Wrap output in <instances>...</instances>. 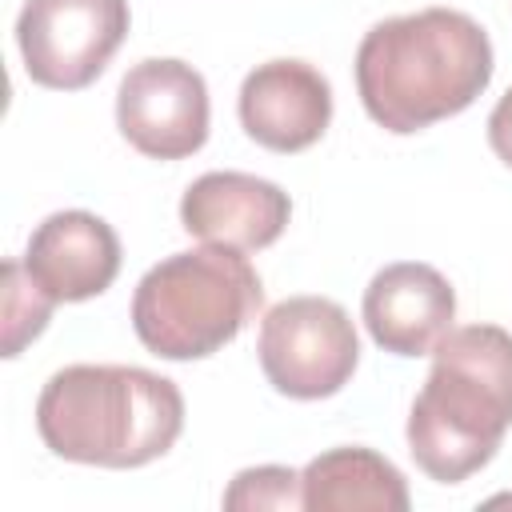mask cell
<instances>
[{
  "label": "cell",
  "mask_w": 512,
  "mask_h": 512,
  "mask_svg": "<svg viewBox=\"0 0 512 512\" xmlns=\"http://www.w3.org/2000/svg\"><path fill=\"white\" fill-rule=\"evenodd\" d=\"M488 32L456 8H420L372 24L356 48L364 112L396 136L464 112L492 80Z\"/></svg>",
  "instance_id": "6da1fadb"
},
{
  "label": "cell",
  "mask_w": 512,
  "mask_h": 512,
  "mask_svg": "<svg viewBox=\"0 0 512 512\" xmlns=\"http://www.w3.org/2000/svg\"><path fill=\"white\" fill-rule=\"evenodd\" d=\"M44 448L72 464L140 468L184 432V396L168 376L136 364H68L36 400Z\"/></svg>",
  "instance_id": "7a4b0ae2"
},
{
  "label": "cell",
  "mask_w": 512,
  "mask_h": 512,
  "mask_svg": "<svg viewBox=\"0 0 512 512\" xmlns=\"http://www.w3.org/2000/svg\"><path fill=\"white\" fill-rule=\"evenodd\" d=\"M512 428V332L496 324L452 328L408 412V452L436 484L480 472Z\"/></svg>",
  "instance_id": "3957f363"
},
{
  "label": "cell",
  "mask_w": 512,
  "mask_h": 512,
  "mask_svg": "<svg viewBox=\"0 0 512 512\" xmlns=\"http://www.w3.org/2000/svg\"><path fill=\"white\" fill-rule=\"evenodd\" d=\"M264 284L244 252L204 244L152 264L132 292L136 340L160 360H204L260 312Z\"/></svg>",
  "instance_id": "277c9868"
},
{
  "label": "cell",
  "mask_w": 512,
  "mask_h": 512,
  "mask_svg": "<svg viewBox=\"0 0 512 512\" xmlns=\"http://www.w3.org/2000/svg\"><path fill=\"white\" fill-rule=\"evenodd\" d=\"M256 356L280 396L324 400L352 380L360 364V340L352 316L336 300L288 296L264 312Z\"/></svg>",
  "instance_id": "5b68a950"
},
{
  "label": "cell",
  "mask_w": 512,
  "mask_h": 512,
  "mask_svg": "<svg viewBox=\"0 0 512 512\" xmlns=\"http://www.w3.org/2000/svg\"><path fill=\"white\" fill-rule=\"evenodd\" d=\"M128 0H24L16 44L32 84L56 92L88 88L128 36Z\"/></svg>",
  "instance_id": "8992f818"
},
{
  "label": "cell",
  "mask_w": 512,
  "mask_h": 512,
  "mask_svg": "<svg viewBox=\"0 0 512 512\" xmlns=\"http://www.w3.org/2000/svg\"><path fill=\"white\" fill-rule=\"evenodd\" d=\"M208 116L204 76L176 56L132 64L116 88V128L148 160H184L200 152Z\"/></svg>",
  "instance_id": "52a82bcc"
},
{
  "label": "cell",
  "mask_w": 512,
  "mask_h": 512,
  "mask_svg": "<svg viewBox=\"0 0 512 512\" xmlns=\"http://www.w3.org/2000/svg\"><path fill=\"white\" fill-rule=\"evenodd\" d=\"M236 112L260 148L304 152L332 124V84L308 60H268L244 76Z\"/></svg>",
  "instance_id": "ba28073f"
},
{
  "label": "cell",
  "mask_w": 512,
  "mask_h": 512,
  "mask_svg": "<svg viewBox=\"0 0 512 512\" xmlns=\"http://www.w3.org/2000/svg\"><path fill=\"white\" fill-rule=\"evenodd\" d=\"M292 200L280 184L252 172H204L180 196V224L204 244L260 252L284 236Z\"/></svg>",
  "instance_id": "9c48e42d"
},
{
  "label": "cell",
  "mask_w": 512,
  "mask_h": 512,
  "mask_svg": "<svg viewBox=\"0 0 512 512\" xmlns=\"http://www.w3.org/2000/svg\"><path fill=\"white\" fill-rule=\"evenodd\" d=\"M364 328L392 356H432L452 332L456 292L448 276L420 260L384 264L364 288Z\"/></svg>",
  "instance_id": "30bf717a"
},
{
  "label": "cell",
  "mask_w": 512,
  "mask_h": 512,
  "mask_svg": "<svg viewBox=\"0 0 512 512\" xmlns=\"http://www.w3.org/2000/svg\"><path fill=\"white\" fill-rule=\"evenodd\" d=\"M20 260L56 304H80L112 288L120 272V236L96 212L64 208L32 228Z\"/></svg>",
  "instance_id": "8fae6325"
},
{
  "label": "cell",
  "mask_w": 512,
  "mask_h": 512,
  "mask_svg": "<svg viewBox=\"0 0 512 512\" xmlns=\"http://www.w3.org/2000/svg\"><path fill=\"white\" fill-rule=\"evenodd\" d=\"M308 512H408L404 472L372 448L344 444L312 456L300 472Z\"/></svg>",
  "instance_id": "7c38bea8"
},
{
  "label": "cell",
  "mask_w": 512,
  "mask_h": 512,
  "mask_svg": "<svg viewBox=\"0 0 512 512\" xmlns=\"http://www.w3.org/2000/svg\"><path fill=\"white\" fill-rule=\"evenodd\" d=\"M4 304H0V328H4V340H0V356H20L24 344H32L48 320H52V308L56 300L28 276L24 260H4Z\"/></svg>",
  "instance_id": "4fadbf2b"
},
{
  "label": "cell",
  "mask_w": 512,
  "mask_h": 512,
  "mask_svg": "<svg viewBox=\"0 0 512 512\" xmlns=\"http://www.w3.org/2000/svg\"><path fill=\"white\" fill-rule=\"evenodd\" d=\"M224 508L228 512H260V508H304V488L300 472L284 464H256L232 476L224 488Z\"/></svg>",
  "instance_id": "5bb4252c"
},
{
  "label": "cell",
  "mask_w": 512,
  "mask_h": 512,
  "mask_svg": "<svg viewBox=\"0 0 512 512\" xmlns=\"http://www.w3.org/2000/svg\"><path fill=\"white\" fill-rule=\"evenodd\" d=\"M488 144H492V152L512 168V88L496 100V108H492V116H488Z\"/></svg>",
  "instance_id": "9a60e30c"
}]
</instances>
